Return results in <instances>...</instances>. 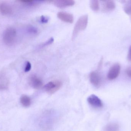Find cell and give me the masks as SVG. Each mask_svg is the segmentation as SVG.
<instances>
[{"label":"cell","mask_w":131,"mask_h":131,"mask_svg":"<svg viewBox=\"0 0 131 131\" xmlns=\"http://www.w3.org/2000/svg\"><path fill=\"white\" fill-rule=\"evenodd\" d=\"M88 22V15H82L79 18L76 22L72 32V39L74 40L79 33L86 28Z\"/></svg>","instance_id":"1"},{"label":"cell","mask_w":131,"mask_h":131,"mask_svg":"<svg viewBox=\"0 0 131 131\" xmlns=\"http://www.w3.org/2000/svg\"><path fill=\"white\" fill-rule=\"evenodd\" d=\"M16 37L17 32L15 29L13 27L8 28L3 33V42L7 46H11L14 43Z\"/></svg>","instance_id":"2"},{"label":"cell","mask_w":131,"mask_h":131,"mask_svg":"<svg viewBox=\"0 0 131 131\" xmlns=\"http://www.w3.org/2000/svg\"><path fill=\"white\" fill-rule=\"evenodd\" d=\"M62 86V83L59 80L50 82L45 86L44 88L47 93L50 94H54L58 91Z\"/></svg>","instance_id":"3"},{"label":"cell","mask_w":131,"mask_h":131,"mask_svg":"<svg viewBox=\"0 0 131 131\" xmlns=\"http://www.w3.org/2000/svg\"><path fill=\"white\" fill-rule=\"evenodd\" d=\"M121 65L119 64H114L109 69L107 74V78L109 80H113L117 78L121 71Z\"/></svg>","instance_id":"4"},{"label":"cell","mask_w":131,"mask_h":131,"mask_svg":"<svg viewBox=\"0 0 131 131\" xmlns=\"http://www.w3.org/2000/svg\"><path fill=\"white\" fill-rule=\"evenodd\" d=\"M89 104L95 108H100L103 107V103L101 100L95 95H91L87 99Z\"/></svg>","instance_id":"5"},{"label":"cell","mask_w":131,"mask_h":131,"mask_svg":"<svg viewBox=\"0 0 131 131\" xmlns=\"http://www.w3.org/2000/svg\"><path fill=\"white\" fill-rule=\"evenodd\" d=\"M29 82L31 87L35 89H40L43 86V82L41 79L35 75H31L30 77Z\"/></svg>","instance_id":"6"},{"label":"cell","mask_w":131,"mask_h":131,"mask_svg":"<svg viewBox=\"0 0 131 131\" xmlns=\"http://www.w3.org/2000/svg\"><path fill=\"white\" fill-rule=\"evenodd\" d=\"M91 83L95 87H99L101 83V78L98 72L93 71L91 72L89 76Z\"/></svg>","instance_id":"7"},{"label":"cell","mask_w":131,"mask_h":131,"mask_svg":"<svg viewBox=\"0 0 131 131\" xmlns=\"http://www.w3.org/2000/svg\"><path fill=\"white\" fill-rule=\"evenodd\" d=\"M54 5L60 8H64L66 7L74 5L75 2L73 0H56L51 1Z\"/></svg>","instance_id":"8"},{"label":"cell","mask_w":131,"mask_h":131,"mask_svg":"<svg viewBox=\"0 0 131 131\" xmlns=\"http://www.w3.org/2000/svg\"><path fill=\"white\" fill-rule=\"evenodd\" d=\"M57 17L61 21L66 23L72 24L74 22L73 15L70 13L60 12L58 13Z\"/></svg>","instance_id":"9"},{"label":"cell","mask_w":131,"mask_h":131,"mask_svg":"<svg viewBox=\"0 0 131 131\" xmlns=\"http://www.w3.org/2000/svg\"><path fill=\"white\" fill-rule=\"evenodd\" d=\"M12 8L7 3L4 2L0 3V13L4 15H9L12 14Z\"/></svg>","instance_id":"10"},{"label":"cell","mask_w":131,"mask_h":131,"mask_svg":"<svg viewBox=\"0 0 131 131\" xmlns=\"http://www.w3.org/2000/svg\"><path fill=\"white\" fill-rule=\"evenodd\" d=\"M115 2L113 1H106L102 2V10L104 12H109L115 9Z\"/></svg>","instance_id":"11"},{"label":"cell","mask_w":131,"mask_h":131,"mask_svg":"<svg viewBox=\"0 0 131 131\" xmlns=\"http://www.w3.org/2000/svg\"><path fill=\"white\" fill-rule=\"evenodd\" d=\"M9 80L4 74H0V90H5L8 87Z\"/></svg>","instance_id":"12"},{"label":"cell","mask_w":131,"mask_h":131,"mask_svg":"<svg viewBox=\"0 0 131 131\" xmlns=\"http://www.w3.org/2000/svg\"><path fill=\"white\" fill-rule=\"evenodd\" d=\"M20 102L23 106L25 107H28L31 105V100L28 96L24 95L21 97Z\"/></svg>","instance_id":"13"},{"label":"cell","mask_w":131,"mask_h":131,"mask_svg":"<svg viewBox=\"0 0 131 131\" xmlns=\"http://www.w3.org/2000/svg\"><path fill=\"white\" fill-rule=\"evenodd\" d=\"M90 7L92 11L97 12L100 8L99 1L97 0H92L90 2Z\"/></svg>","instance_id":"14"},{"label":"cell","mask_w":131,"mask_h":131,"mask_svg":"<svg viewBox=\"0 0 131 131\" xmlns=\"http://www.w3.org/2000/svg\"><path fill=\"white\" fill-rule=\"evenodd\" d=\"M118 129V125L117 124H112L107 125L105 128V131H116Z\"/></svg>","instance_id":"15"},{"label":"cell","mask_w":131,"mask_h":131,"mask_svg":"<svg viewBox=\"0 0 131 131\" xmlns=\"http://www.w3.org/2000/svg\"><path fill=\"white\" fill-rule=\"evenodd\" d=\"M125 12L129 15L131 14V1H127L124 7Z\"/></svg>","instance_id":"16"},{"label":"cell","mask_w":131,"mask_h":131,"mask_svg":"<svg viewBox=\"0 0 131 131\" xmlns=\"http://www.w3.org/2000/svg\"><path fill=\"white\" fill-rule=\"evenodd\" d=\"M19 2L27 6H32L37 4L38 1H20Z\"/></svg>","instance_id":"17"},{"label":"cell","mask_w":131,"mask_h":131,"mask_svg":"<svg viewBox=\"0 0 131 131\" xmlns=\"http://www.w3.org/2000/svg\"><path fill=\"white\" fill-rule=\"evenodd\" d=\"M27 31L28 33L32 34H37V30L34 27L32 26H29L27 28Z\"/></svg>","instance_id":"18"},{"label":"cell","mask_w":131,"mask_h":131,"mask_svg":"<svg viewBox=\"0 0 131 131\" xmlns=\"http://www.w3.org/2000/svg\"><path fill=\"white\" fill-rule=\"evenodd\" d=\"M31 68V63L29 62L28 61L26 62L25 66L24 71L25 72H27L30 71Z\"/></svg>","instance_id":"19"},{"label":"cell","mask_w":131,"mask_h":131,"mask_svg":"<svg viewBox=\"0 0 131 131\" xmlns=\"http://www.w3.org/2000/svg\"><path fill=\"white\" fill-rule=\"evenodd\" d=\"M54 42V38L51 37L50 38L48 41H47L46 42H45L44 44L41 45V47H44L45 46H48V45H50L53 43Z\"/></svg>","instance_id":"20"},{"label":"cell","mask_w":131,"mask_h":131,"mask_svg":"<svg viewBox=\"0 0 131 131\" xmlns=\"http://www.w3.org/2000/svg\"><path fill=\"white\" fill-rule=\"evenodd\" d=\"M48 20H49V19L47 17L43 16V15H42L40 17V21L41 22L43 23V24L47 23L48 22Z\"/></svg>","instance_id":"21"},{"label":"cell","mask_w":131,"mask_h":131,"mask_svg":"<svg viewBox=\"0 0 131 131\" xmlns=\"http://www.w3.org/2000/svg\"><path fill=\"white\" fill-rule=\"evenodd\" d=\"M126 73L127 76L131 78V65L126 69Z\"/></svg>","instance_id":"22"},{"label":"cell","mask_w":131,"mask_h":131,"mask_svg":"<svg viewBox=\"0 0 131 131\" xmlns=\"http://www.w3.org/2000/svg\"><path fill=\"white\" fill-rule=\"evenodd\" d=\"M127 59L128 61L131 62V46L129 48V51L127 55Z\"/></svg>","instance_id":"23"},{"label":"cell","mask_w":131,"mask_h":131,"mask_svg":"<svg viewBox=\"0 0 131 131\" xmlns=\"http://www.w3.org/2000/svg\"><path fill=\"white\" fill-rule=\"evenodd\" d=\"M129 15H130V19H131V14H130Z\"/></svg>","instance_id":"24"}]
</instances>
